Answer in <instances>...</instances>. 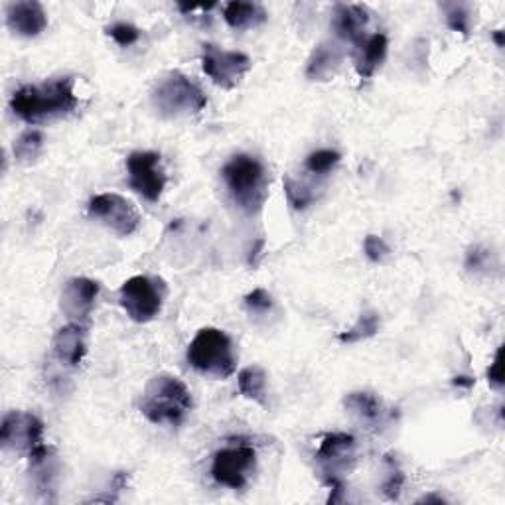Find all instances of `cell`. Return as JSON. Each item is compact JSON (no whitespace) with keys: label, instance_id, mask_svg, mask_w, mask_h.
I'll return each mask as SVG.
<instances>
[{"label":"cell","instance_id":"1","mask_svg":"<svg viewBox=\"0 0 505 505\" xmlns=\"http://www.w3.org/2000/svg\"><path fill=\"white\" fill-rule=\"evenodd\" d=\"M77 105L79 101L71 77L48 81L42 86L20 87L10 99V109L14 115L32 125L66 117Z\"/></svg>","mask_w":505,"mask_h":505},{"label":"cell","instance_id":"2","mask_svg":"<svg viewBox=\"0 0 505 505\" xmlns=\"http://www.w3.org/2000/svg\"><path fill=\"white\" fill-rule=\"evenodd\" d=\"M192 409V393L184 381L160 374L149 381L140 399V413L154 425L178 427Z\"/></svg>","mask_w":505,"mask_h":505},{"label":"cell","instance_id":"3","mask_svg":"<svg viewBox=\"0 0 505 505\" xmlns=\"http://www.w3.org/2000/svg\"><path fill=\"white\" fill-rule=\"evenodd\" d=\"M221 176L237 208L247 215L261 212L266 195H269V180H266L265 167L259 160L247 157V154H237L225 164Z\"/></svg>","mask_w":505,"mask_h":505},{"label":"cell","instance_id":"4","mask_svg":"<svg viewBox=\"0 0 505 505\" xmlns=\"http://www.w3.org/2000/svg\"><path fill=\"white\" fill-rule=\"evenodd\" d=\"M188 362L200 374L218 379L231 377L237 357L230 336L218 328H202L188 346Z\"/></svg>","mask_w":505,"mask_h":505},{"label":"cell","instance_id":"5","mask_svg":"<svg viewBox=\"0 0 505 505\" xmlns=\"http://www.w3.org/2000/svg\"><path fill=\"white\" fill-rule=\"evenodd\" d=\"M152 103L162 117H185L195 115L208 105L205 93L190 77L180 71H170L167 77L158 81L152 91Z\"/></svg>","mask_w":505,"mask_h":505},{"label":"cell","instance_id":"6","mask_svg":"<svg viewBox=\"0 0 505 505\" xmlns=\"http://www.w3.org/2000/svg\"><path fill=\"white\" fill-rule=\"evenodd\" d=\"M164 294H167V286L158 278L137 275L122 283L119 302L131 320L147 324L160 314Z\"/></svg>","mask_w":505,"mask_h":505},{"label":"cell","instance_id":"7","mask_svg":"<svg viewBox=\"0 0 505 505\" xmlns=\"http://www.w3.org/2000/svg\"><path fill=\"white\" fill-rule=\"evenodd\" d=\"M93 220L101 221L107 230L119 237H129L139 230L140 213L139 210L119 194H99L93 195L87 205Z\"/></svg>","mask_w":505,"mask_h":505},{"label":"cell","instance_id":"8","mask_svg":"<svg viewBox=\"0 0 505 505\" xmlns=\"http://www.w3.org/2000/svg\"><path fill=\"white\" fill-rule=\"evenodd\" d=\"M129 185L144 200L158 202L167 188V172L157 152H132L127 158Z\"/></svg>","mask_w":505,"mask_h":505},{"label":"cell","instance_id":"9","mask_svg":"<svg viewBox=\"0 0 505 505\" xmlns=\"http://www.w3.org/2000/svg\"><path fill=\"white\" fill-rule=\"evenodd\" d=\"M202 68L213 79L215 86L233 89L251 69V59L241 51H230L213 44H205L202 51Z\"/></svg>","mask_w":505,"mask_h":505},{"label":"cell","instance_id":"10","mask_svg":"<svg viewBox=\"0 0 505 505\" xmlns=\"http://www.w3.org/2000/svg\"><path fill=\"white\" fill-rule=\"evenodd\" d=\"M255 448L239 445L230 446L215 452L212 462V476L225 488L243 490L247 486V478L255 468Z\"/></svg>","mask_w":505,"mask_h":505},{"label":"cell","instance_id":"11","mask_svg":"<svg viewBox=\"0 0 505 505\" xmlns=\"http://www.w3.org/2000/svg\"><path fill=\"white\" fill-rule=\"evenodd\" d=\"M0 445L5 450L34 452L44 445V422L32 413L13 410L3 419L0 427Z\"/></svg>","mask_w":505,"mask_h":505},{"label":"cell","instance_id":"12","mask_svg":"<svg viewBox=\"0 0 505 505\" xmlns=\"http://www.w3.org/2000/svg\"><path fill=\"white\" fill-rule=\"evenodd\" d=\"M99 296V283L86 276L71 278L61 291V311L71 322L86 326Z\"/></svg>","mask_w":505,"mask_h":505},{"label":"cell","instance_id":"13","mask_svg":"<svg viewBox=\"0 0 505 505\" xmlns=\"http://www.w3.org/2000/svg\"><path fill=\"white\" fill-rule=\"evenodd\" d=\"M356 438L347 432H329L316 450V460L322 466L324 478L339 476L347 468V462L354 460Z\"/></svg>","mask_w":505,"mask_h":505},{"label":"cell","instance_id":"14","mask_svg":"<svg viewBox=\"0 0 505 505\" xmlns=\"http://www.w3.org/2000/svg\"><path fill=\"white\" fill-rule=\"evenodd\" d=\"M6 23L13 32L24 38L40 36L48 26V14L44 6L36 0H23L13 3L6 8Z\"/></svg>","mask_w":505,"mask_h":505},{"label":"cell","instance_id":"15","mask_svg":"<svg viewBox=\"0 0 505 505\" xmlns=\"http://www.w3.org/2000/svg\"><path fill=\"white\" fill-rule=\"evenodd\" d=\"M369 24V13L367 8L359 5H338L332 16V28L334 32L346 40V42H352L356 48L364 44L365 28Z\"/></svg>","mask_w":505,"mask_h":505},{"label":"cell","instance_id":"16","mask_svg":"<svg viewBox=\"0 0 505 505\" xmlns=\"http://www.w3.org/2000/svg\"><path fill=\"white\" fill-rule=\"evenodd\" d=\"M51 349H54V356L59 364L77 367L84 362L87 344H86V326L71 322L64 328H59L54 342H51Z\"/></svg>","mask_w":505,"mask_h":505},{"label":"cell","instance_id":"17","mask_svg":"<svg viewBox=\"0 0 505 505\" xmlns=\"http://www.w3.org/2000/svg\"><path fill=\"white\" fill-rule=\"evenodd\" d=\"M387 56V36L374 34L364 40V44L356 48V69L362 79L374 77L379 66Z\"/></svg>","mask_w":505,"mask_h":505},{"label":"cell","instance_id":"18","mask_svg":"<svg viewBox=\"0 0 505 505\" xmlns=\"http://www.w3.org/2000/svg\"><path fill=\"white\" fill-rule=\"evenodd\" d=\"M342 61V51L334 44H320L314 51L306 66V77L312 81H328L336 74Z\"/></svg>","mask_w":505,"mask_h":505},{"label":"cell","instance_id":"19","mask_svg":"<svg viewBox=\"0 0 505 505\" xmlns=\"http://www.w3.org/2000/svg\"><path fill=\"white\" fill-rule=\"evenodd\" d=\"M223 18L235 30H249L266 23V10L257 3H230L223 8Z\"/></svg>","mask_w":505,"mask_h":505},{"label":"cell","instance_id":"20","mask_svg":"<svg viewBox=\"0 0 505 505\" xmlns=\"http://www.w3.org/2000/svg\"><path fill=\"white\" fill-rule=\"evenodd\" d=\"M344 405L359 422H365L369 427H375L383 419V405H381V401L374 393H367V391L349 393Z\"/></svg>","mask_w":505,"mask_h":505},{"label":"cell","instance_id":"21","mask_svg":"<svg viewBox=\"0 0 505 505\" xmlns=\"http://www.w3.org/2000/svg\"><path fill=\"white\" fill-rule=\"evenodd\" d=\"M237 383H239V391L243 397L251 399L263 407L266 405V375L261 367H245L239 377H237Z\"/></svg>","mask_w":505,"mask_h":505},{"label":"cell","instance_id":"22","mask_svg":"<svg viewBox=\"0 0 505 505\" xmlns=\"http://www.w3.org/2000/svg\"><path fill=\"white\" fill-rule=\"evenodd\" d=\"M44 149V137L40 131L30 129L14 140V158L23 164L34 162Z\"/></svg>","mask_w":505,"mask_h":505},{"label":"cell","instance_id":"23","mask_svg":"<svg viewBox=\"0 0 505 505\" xmlns=\"http://www.w3.org/2000/svg\"><path fill=\"white\" fill-rule=\"evenodd\" d=\"M379 329V314L377 312H364L362 316L357 318V322L346 329L338 336V339L342 344H356V342H362V339H367L371 336H375Z\"/></svg>","mask_w":505,"mask_h":505},{"label":"cell","instance_id":"24","mask_svg":"<svg viewBox=\"0 0 505 505\" xmlns=\"http://www.w3.org/2000/svg\"><path fill=\"white\" fill-rule=\"evenodd\" d=\"M339 160H342V154H339L338 150L324 149V150H316L312 154H308L304 167L311 174H316V176H324V174L332 172L338 167Z\"/></svg>","mask_w":505,"mask_h":505},{"label":"cell","instance_id":"25","mask_svg":"<svg viewBox=\"0 0 505 505\" xmlns=\"http://www.w3.org/2000/svg\"><path fill=\"white\" fill-rule=\"evenodd\" d=\"M284 194L288 203H291L294 210H306L316 198L311 185L301 180H294L293 176L284 178Z\"/></svg>","mask_w":505,"mask_h":505},{"label":"cell","instance_id":"26","mask_svg":"<svg viewBox=\"0 0 505 505\" xmlns=\"http://www.w3.org/2000/svg\"><path fill=\"white\" fill-rule=\"evenodd\" d=\"M387 466H389V472H387V478L383 482V486H381V491H383V496L391 501H395L399 500L401 496V490H403V483H405V473L401 472L399 468V464L387 456Z\"/></svg>","mask_w":505,"mask_h":505},{"label":"cell","instance_id":"27","mask_svg":"<svg viewBox=\"0 0 505 505\" xmlns=\"http://www.w3.org/2000/svg\"><path fill=\"white\" fill-rule=\"evenodd\" d=\"M446 10V23L448 28L455 30V32H460L464 36L470 34V16L468 10L464 8L462 5H445L442 6Z\"/></svg>","mask_w":505,"mask_h":505},{"label":"cell","instance_id":"28","mask_svg":"<svg viewBox=\"0 0 505 505\" xmlns=\"http://www.w3.org/2000/svg\"><path fill=\"white\" fill-rule=\"evenodd\" d=\"M107 34H109L113 40H115V42H117L121 48H129V46L139 42L140 30H139L137 26L127 24V23H117V24H113V26L107 28Z\"/></svg>","mask_w":505,"mask_h":505},{"label":"cell","instance_id":"29","mask_svg":"<svg viewBox=\"0 0 505 505\" xmlns=\"http://www.w3.org/2000/svg\"><path fill=\"white\" fill-rule=\"evenodd\" d=\"M364 251L367 255V259L374 261V263H381L391 253L389 245L383 239H381V237H377V235H367L365 237Z\"/></svg>","mask_w":505,"mask_h":505},{"label":"cell","instance_id":"30","mask_svg":"<svg viewBox=\"0 0 505 505\" xmlns=\"http://www.w3.org/2000/svg\"><path fill=\"white\" fill-rule=\"evenodd\" d=\"M245 306L253 312H266L273 308V298L265 288H255L253 293L245 296Z\"/></svg>","mask_w":505,"mask_h":505},{"label":"cell","instance_id":"31","mask_svg":"<svg viewBox=\"0 0 505 505\" xmlns=\"http://www.w3.org/2000/svg\"><path fill=\"white\" fill-rule=\"evenodd\" d=\"M488 381L493 389L503 387V347H498L496 357L488 369Z\"/></svg>","mask_w":505,"mask_h":505},{"label":"cell","instance_id":"32","mask_svg":"<svg viewBox=\"0 0 505 505\" xmlns=\"http://www.w3.org/2000/svg\"><path fill=\"white\" fill-rule=\"evenodd\" d=\"M490 259V253L482 247H472L466 255V269L468 271H482Z\"/></svg>","mask_w":505,"mask_h":505},{"label":"cell","instance_id":"33","mask_svg":"<svg viewBox=\"0 0 505 505\" xmlns=\"http://www.w3.org/2000/svg\"><path fill=\"white\" fill-rule=\"evenodd\" d=\"M491 38H493V42H496L498 48H503L505 42H503V32H501V30H496V32L491 34Z\"/></svg>","mask_w":505,"mask_h":505},{"label":"cell","instance_id":"34","mask_svg":"<svg viewBox=\"0 0 505 505\" xmlns=\"http://www.w3.org/2000/svg\"><path fill=\"white\" fill-rule=\"evenodd\" d=\"M430 501H435V503H445V500L438 498V496H425V498H420L419 503H430Z\"/></svg>","mask_w":505,"mask_h":505},{"label":"cell","instance_id":"35","mask_svg":"<svg viewBox=\"0 0 505 505\" xmlns=\"http://www.w3.org/2000/svg\"><path fill=\"white\" fill-rule=\"evenodd\" d=\"M455 385H464V387H472L473 385V381L468 379V381H464V377H456L455 379Z\"/></svg>","mask_w":505,"mask_h":505}]
</instances>
